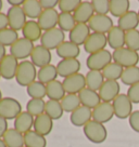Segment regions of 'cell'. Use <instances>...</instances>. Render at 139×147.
<instances>
[{"label":"cell","instance_id":"6da1fadb","mask_svg":"<svg viewBox=\"0 0 139 147\" xmlns=\"http://www.w3.org/2000/svg\"><path fill=\"white\" fill-rule=\"evenodd\" d=\"M37 74L38 71L36 70V66L31 61H22L16 70L15 80L21 87L27 88L31 83L36 81Z\"/></svg>","mask_w":139,"mask_h":147},{"label":"cell","instance_id":"7a4b0ae2","mask_svg":"<svg viewBox=\"0 0 139 147\" xmlns=\"http://www.w3.org/2000/svg\"><path fill=\"white\" fill-rule=\"evenodd\" d=\"M112 59H113L114 63L121 65L124 68L132 67V66H137V64L139 63L138 52L130 50L126 47L113 51Z\"/></svg>","mask_w":139,"mask_h":147},{"label":"cell","instance_id":"3957f363","mask_svg":"<svg viewBox=\"0 0 139 147\" xmlns=\"http://www.w3.org/2000/svg\"><path fill=\"white\" fill-rule=\"evenodd\" d=\"M85 136L91 143L101 144L107 140L108 131L102 123H99L95 120H90L83 128Z\"/></svg>","mask_w":139,"mask_h":147},{"label":"cell","instance_id":"277c9868","mask_svg":"<svg viewBox=\"0 0 139 147\" xmlns=\"http://www.w3.org/2000/svg\"><path fill=\"white\" fill-rule=\"evenodd\" d=\"M112 53L109 50L104 49L102 51L90 54L86 60V66L89 70L102 71L108 65L112 63Z\"/></svg>","mask_w":139,"mask_h":147},{"label":"cell","instance_id":"5b68a950","mask_svg":"<svg viewBox=\"0 0 139 147\" xmlns=\"http://www.w3.org/2000/svg\"><path fill=\"white\" fill-rule=\"evenodd\" d=\"M65 41V34L60 28H53L42 32L40 43L48 50H57L58 47Z\"/></svg>","mask_w":139,"mask_h":147},{"label":"cell","instance_id":"8992f818","mask_svg":"<svg viewBox=\"0 0 139 147\" xmlns=\"http://www.w3.org/2000/svg\"><path fill=\"white\" fill-rule=\"evenodd\" d=\"M22 113V106L13 97H3L0 101V116L7 120L15 119Z\"/></svg>","mask_w":139,"mask_h":147},{"label":"cell","instance_id":"52a82bcc","mask_svg":"<svg viewBox=\"0 0 139 147\" xmlns=\"http://www.w3.org/2000/svg\"><path fill=\"white\" fill-rule=\"evenodd\" d=\"M114 115L119 119H126L129 118V116L133 113V103L127 96V94L121 93L114 101L112 102Z\"/></svg>","mask_w":139,"mask_h":147},{"label":"cell","instance_id":"ba28073f","mask_svg":"<svg viewBox=\"0 0 139 147\" xmlns=\"http://www.w3.org/2000/svg\"><path fill=\"white\" fill-rule=\"evenodd\" d=\"M34 42L26 38H19V40L10 47V54L14 56L16 60H25L26 57H31L34 50Z\"/></svg>","mask_w":139,"mask_h":147},{"label":"cell","instance_id":"9c48e42d","mask_svg":"<svg viewBox=\"0 0 139 147\" xmlns=\"http://www.w3.org/2000/svg\"><path fill=\"white\" fill-rule=\"evenodd\" d=\"M108 45V38L104 34L91 32L84 43V50L89 55L106 49Z\"/></svg>","mask_w":139,"mask_h":147},{"label":"cell","instance_id":"30bf717a","mask_svg":"<svg viewBox=\"0 0 139 147\" xmlns=\"http://www.w3.org/2000/svg\"><path fill=\"white\" fill-rule=\"evenodd\" d=\"M7 16L9 21V28L15 32L22 30L25 23L27 22L22 7H10L7 12Z\"/></svg>","mask_w":139,"mask_h":147},{"label":"cell","instance_id":"8fae6325","mask_svg":"<svg viewBox=\"0 0 139 147\" xmlns=\"http://www.w3.org/2000/svg\"><path fill=\"white\" fill-rule=\"evenodd\" d=\"M63 88L66 94H78L83 89L86 88V79L83 74H75L67 78L63 79Z\"/></svg>","mask_w":139,"mask_h":147},{"label":"cell","instance_id":"7c38bea8","mask_svg":"<svg viewBox=\"0 0 139 147\" xmlns=\"http://www.w3.org/2000/svg\"><path fill=\"white\" fill-rule=\"evenodd\" d=\"M90 30L98 34H108L113 28V21L109 15H99L95 14L88 22Z\"/></svg>","mask_w":139,"mask_h":147},{"label":"cell","instance_id":"4fadbf2b","mask_svg":"<svg viewBox=\"0 0 139 147\" xmlns=\"http://www.w3.org/2000/svg\"><path fill=\"white\" fill-rule=\"evenodd\" d=\"M120 90V83L117 81L106 80L104 83L102 84V87L100 88V90L98 91V93H99V96L102 102L111 103L121 94Z\"/></svg>","mask_w":139,"mask_h":147},{"label":"cell","instance_id":"5bb4252c","mask_svg":"<svg viewBox=\"0 0 139 147\" xmlns=\"http://www.w3.org/2000/svg\"><path fill=\"white\" fill-rule=\"evenodd\" d=\"M113 116L115 115H114L112 103L101 102L97 107H95L93 109V120L99 123H107L113 118Z\"/></svg>","mask_w":139,"mask_h":147},{"label":"cell","instance_id":"9a60e30c","mask_svg":"<svg viewBox=\"0 0 139 147\" xmlns=\"http://www.w3.org/2000/svg\"><path fill=\"white\" fill-rule=\"evenodd\" d=\"M80 62L77 59H66V60H61L57 64V70L58 75L63 78H67L72 75L78 74L80 70Z\"/></svg>","mask_w":139,"mask_h":147},{"label":"cell","instance_id":"2e32d148","mask_svg":"<svg viewBox=\"0 0 139 147\" xmlns=\"http://www.w3.org/2000/svg\"><path fill=\"white\" fill-rule=\"evenodd\" d=\"M51 60H52V55H51L50 50L46 49L42 45L35 46L31 54V62L36 67H39V68L45 67L47 65L51 64Z\"/></svg>","mask_w":139,"mask_h":147},{"label":"cell","instance_id":"e0dca14e","mask_svg":"<svg viewBox=\"0 0 139 147\" xmlns=\"http://www.w3.org/2000/svg\"><path fill=\"white\" fill-rule=\"evenodd\" d=\"M90 120H93V109L85 106H79L70 115V121L75 127H85Z\"/></svg>","mask_w":139,"mask_h":147},{"label":"cell","instance_id":"ac0fdd59","mask_svg":"<svg viewBox=\"0 0 139 147\" xmlns=\"http://www.w3.org/2000/svg\"><path fill=\"white\" fill-rule=\"evenodd\" d=\"M19 64L20 63L14 56H12L11 54L7 55L5 59L1 61V63H0V74H1V77L3 79H7V80H11V79L15 78Z\"/></svg>","mask_w":139,"mask_h":147},{"label":"cell","instance_id":"d6986e66","mask_svg":"<svg viewBox=\"0 0 139 147\" xmlns=\"http://www.w3.org/2000/svg\"><path fill=\"white\" fill-rule=\"evenodd\" d=\"M58 20H59V13L57 12L56 9L44 10L40 16L38 18L37 23L44 32H47L56 28L58 25Z\"/></svg>","mask_w":139,"mask_h":147},{"label":"cell","instance_id":"ffe728a7","mask_svg":"<svg viewBox=\"0 0 139 147\" xmlns=\"http://www.w3.org/2000/svg\"><path fill=\"white\" fill-rule=\"evenodd\" d=\"M90 34L88 24H76L75 27L69 32V40L78 47L82 45L84 46Z\"/></svg>","mask_w":139,"mask_h":147},{"label":"cell","instance_id":"44dd1931","mask_svg":"<svg viewBox=\"0 0 139 147\" xmlns=\"http://www.w3.org/2000/svg\"><path fill=\"white\" fill-rule=\"evenodd\" d=\"M93 15H95V11H93L91 2L89 1H82L78 8L73 13V16L77 24H88Z\"/></svg>","mask_w":139,"mask_h":147},{"label":"cell","instance_id":"7402d4cb","mask_svg":"<svg viewBox=\"0 0 139 147\" xmlns=\"http://www.w3.org/2000/svg\"><path fill=\"white\" fill-rule=\"evenodd\" d=\"M107 38L108 45L111 49L117 50L125 47V32L121 29L117 25L113 26V28L108 32Z\"/></svg>","mask_w":139,"mask_h":147},{"label":"cell","instance_id":"603a6c76","mask_svg":"<svg viewBox=\"0 0 139 147\" xmlns=\"http://www.w3.org/2000/svg\"><path fill=\"white\" fill-rule=\"evenodd\" d=\"M79 100L82 105L85 107H88L90 109H93L101 103V98L99 96V93L97 91L90 90L88 88H85L78 93Z\"/></svg>","mask_w":139,"mask_h":147},{"label":"cell","instance_id":"cb8c5ba5","mask_svg":"<svg viewBox=\"0 0 139 147\" xmlns=\"http://www.w3.org/2000/svg\"><path fill=\"white\" fill-rule=\"evenodd\" d=\"M34 131L37 132L42 136H46L52 131L53 128V120L46 114H42L40 116L35 117L34 120Z\"/></svg>","mask_w":139,"mask_h":147},{"label":"cell","instance_id":"d4e9b609","mask_svg":"<svg viewBox=\"0 0 139 147\" xmlns=\"http://www.w3.org/2000/svg\"><path fill=\"white\" fill-rule=\"evenodd\" d=\"M57 54L61 60H66V59H77L80 54V49L77 45H75L70 40L64 41L62 45L58 47L57 49Z\"/></svg>","mask_w":139,"mask_h":147},{"label":"cell","instance_id":"484cf974","mask_svg":"<svg viewBox=\"0 0 139 147\" xmlns=\"http://www.w3.org/2000/svg\"><path fill=\"white\" fill-rule=\"evenodd\" d=\"M139 25V18L138 13L129 10L126 14L123 16H121L117 21V26L123 29L124 32H128V30H133V29H137Z\"/></svg>","mask_w":139,"mask_h":147},{"label":"cell","instance_id":"4316f807","mask_svg":"<svg viewBox=\"0 0 139 147\" xmlns=\"http://www.w3.org/2000/svg\"><path fill=\"white\" fill-rule=\"evenodd\" d=\"M35 118L27 111H22L15 119H14V129L18 130L20 133L25 134L34 127Z\"/></svg>","mask_w":139,"mask_h":147},{"label":"cell","instance_id":"83f0119b","mask_svg":"<svg viewBox=\"0 0 139 147\" xmlns=\"http://www.w3.org/2000/svg\"><path fill=\"white\" fill-rule=\"evenodd\" d=\"M22 34H23V38H26V39L34 42L42 38V29L36 21L29 20L24 25L23 29H22Z\"/></svg>","mask_w":139,"mask_h":147},{"label":"cell","instance_id":"f1b7e54d","mask_svg":"<svg viewBox=\"0 0 139 147\" xmlns=\"http://www.w3.org/2000/svg\"><path fill=\"white\" fill-rule=\"evenodd\" d=\"M3 142L7 147H24V134L14 128H9L3 135Z\"/></svg>","mask_w":139,"mask_h":147},{"label":"cell","instance_id":"f546056e","mask_svg":"<svg viewBox=\"0 0 139 147\" xmlns=\"http://www.w3.org/2000/svg\"><path fill=\"white\" fill-rule=\"evenodd\" d=\"M85 79H86V88L97 92L100 90V88L106 81L102 71H98V70H89L85 75Z\"/></svg>","mask_w":139,"mask_h":147},{"label":"cell","instance_id":"4dcf8cb0","mask_svg":"<svg viewBox=\"0 0 139 147\" xmlns=\"http://www.w3.org/2000/svg\"><path fill=\"white\" fill-rule=\"evenodd\" d=\"M46 90L47 96L49 97V100L61 101L65 96V90L63 88V83L61 81H58V80L51 81L48 84H46Z\"/></svg>","mask_w":139,"mask_h":147},{"label":"cell","instance_id":"1f68e13d","mask_svg":"<svg viewBox=\"0 0 139 147\" xmlns=\"http://www.w3.org/2000/svg\"><path fill=\"white\" fill-rule=\"evenodd\" d=\"M58 70H57V66L52 64H49L45 66V67H42L39 68L37 74V79L39 82L44 83V84H48L51 81H55L57 80V77H58Z\"/></svg>","mask_w":139,"mask_h":147},{"label":"cell","instance_id":"d6a6232c","mask_svg":"<svg viewBox=\"0 0 139 147\" xmlns=\"http://www.w3.org/2000/svg\"><path fill=\"white\" fill-rule=\"evenodd\" d=\"M25 15L31 20H35L40 16L42 13V8L40 5L39 0H24V3L22 5Z\"/></svg>","mask_w":139,"mask_h":147},{"label":"cell","instance_id":"836d02e7","mask_svg":"<svg viewBox=\"0 0 139 147\" xmlns=\"http://www.w3.org/2000/svg\"><path fill=\"white\" fill-rule=\"evenodd\" d=\"M24 146L25 147H46L47 140L34 130L28 131L24 134Z\"/></svg>","mask_w":139,"mask_h":147},{"label":"cell","instance_id":"e575fe53","mask_svg":"<svg viewBox=\"0 0 139 147\" xmlns=\"http://www.w3.org/2000/svg\"><path fill=\"white\" fill-rule=\"evenodd\" d=\"M130 2L128 0H110V13L120 18L129 11Z\"/></svg>","mask_w":139,"mask_h":147},{"label":"cell","instance_id":"d590c367","mask_svg":"<svg viewBox=\"0 0 139 147\" xmlns=\"http://www.w3.org/2000/svg\"><path fill=\"white\" fill-rule=\"evenodd\" d=\"M121 81L124 83L125 86H134L136 83L139 82V67L138 66H132V67H127L124 68L122 77H121Z\"/></svg>","mask_w":139,"mask_h":147},{"label":"cell","instance_id":"8d00e7d4","mask_svg":"<svg viewBox=\"0 0 139 147\" xmlns=\"http://www.w3.org/2000/svg\"><path fill=\"white\" fill-rule=\"evenodd\" d=\"M63 107L61 105L60 101H53L49 100L46 102V107H45V114L48 115L52 120L60 119L63 116Z\"/></svg>","mask_w":139,"mask_h":147},{"label":"cell","instance_id":"74e56055","mask_svg":"<svg viewBox=\"0 0 139 147\" xmlns=\"http://www.w3.org/2000/svg\"><path fill=\"white\" fill-rule=\"evenodd\" d=\"M123 70H124V67H122L121 65L112 62V63H110L106 68L102 70V75H103V77H104L106 80L117 81L122 77Z\"/></svg>","mask_w":139,"mask_h":147},{"label":"cell","instance_id":"f35d334b","mask_svg":"<svg viewBox=\"0 0 139 147\" xmlns=\"http://www.w3.org/2000/svg\"><path fill=\"white\" fill-rule=\"evenodd\" d=\"M60 102L63 110L66 113H73L79 106H82L78 94H65V96Z\"/></svg>","mask_w":139,"mask_h":147},{"label":"cell","instance_id":"ab89813d","mask_svg":"<svg viewBox=\"0 0 139 147\" xmlns=\"http://www.w3.org/2000/svg\"><path fill=\"white\" fill-rule=\"evenodd\" d=\"M46 102L39 98H31L26 104V111L31 114L33 117H37L45 114Z\"/></svg>","mask_w":139,"mask_h":147},{"label":"cell","instance_id":"60d3db41","mask_svg":"<svg viewBox=\"0 0 139 147\" xmlns=\"http://www.w3.org/2000/svg\"><path fill=\"white\" fill-rule=\"evenodd\" d=\"M26 92H27L28 96H31L32 98L44 100V97L47 96L46 84L39 82V81H34L26 88Z\"/></svg>","mask_w":139,"mask_h":147},{"label":"cell","instance_id":"b9f144b4","mask_svg":"<svg viewBox=\"0 0 139 147\" xmlns=\"http://www.w3.org/2000/svg\"><path fill=\"white\" fill-rule=\"evenodd\" d=\"M76 21H75L74 16L72 13H63L60 12L59 13V20H58V26L61 30L63 32H71L76 25Z\"/></svg>","mask_w":139,"mask_h":147},{"label":"cell","instance_id":"7bdbcfd3","mask_svg":"<svg viewBox=\"0 0 139 147\" xmlns=\"http://www.w3.org/2000/svg\"><path fill=\"white\" fill-rule=\"evenodd\" d=\"M19 40L18 32L11 28H7L0 32V45L3 47H11Z\"/></svg>","mask_w":139,"mask_h":147},{"label":"cell","instance_id":"ee69618b","mask_svg":"<svg viewBox=\"0 0 139 147\" xmlns=\"http://www.w3.org/2000/svg\"><path fill=\"white\" fill-rule=\"evenodd\" d=\"M125 46L130 50L139 51V30L133 29L125 32Z\"/></svg>","mask_w":139,"mask_h":147},{"label":"cell","instance_id":"f6af8a7d","mask_svg":"<svg viewBox=\"0 0 139 147\" xmlns=\"http://www.w3.org/2000/svg\"><path fill=\"white\" fill-rule=\"evenodd\" d=\"M80 0H60L59 1V9L63 13H74L75 10L80 5Z\"/></svg>","mask_w":139,"mask_h":147},{"label":"cell","instance_id":"bcb514c9","mask_svg":"<svg viewBox=\"0 0 139 147\" xmlns=\"http://www.w3.org/2000/svg\"><path fill=\"white\" fill-rule=\"evenodd\" d=\"M95 14L108 15L110 12V0H93L91 1Z\"/></svg>","mask_w":139,"mask_h":147},{"label":"cell","instance_id":"7dc6e473","mask_svg":"<svg viewBox=\"0 0 139 147\" xmlns=\"http://www.w3.org/2000/svg\"><path fill=\"white\" fill-rule=\"evenodd\" d=\"M126 94L133 104H139V82L128 88Z\"/></svg>","mask_w":139,"mask_h":147},{"label":"cell","instance_id":"c3c4849f","mask_svg":"<svg viewBox=\"0 0 139 147\" xmlns=\"http://www.w3.org/2000/svg\"><path fill=\"white\" fill-rule=\"evenodd\" d=\"M129 125L135 132L139 133V110H135L129 116Z\"/></svg>","mask_w":139,"mask_h":147},{"label":"cell","instance_id":"681fc988","mask_svg":"<svg viewBox=\"0 0 139 147\" xmlns=\"http://www.w3.org/2000/svg\"><path fill=\"white\" fill-rule=\"evenodd\" d=\"M39 2H40L42 10L55 9L57 5H59V1H57V0H39Z\"/></svg>","mask_w":139,"mask_h":147},{"label":"cell","instance_id":"f907efd6","mask_svg":"<svg viewBox=\"0 0 139 147\" xmlns=\"http://www.w3.org/2000/svg\"><path fill=\"white\" fill-rule=\"evenodd\" d=\"M8 120L0 116V138H3L5 133L8 131Z\"/></svg>","mask_w":139,"mask_h":147},{"label":"cell","instance_id":"816d5d0a","mask_svg":"<svg viewBox=\"0 0 139 147\" xmlns=\"http://www.w3.org/2000/svg\"><path fill=\"white\" fill-rule=\"evenodd\" d=\"M9 26V21H8V16L7 14L5 13H0V32L3 30V29H7Z\"/></svg>","mask_w":139,"mask_h":147},{"label":"cell","instance_id":"f5cc1de1","mask_svg":"<svg viewBox=\"0 0 139 147\" xmlns=\"http://www.w3.org/2000/svg\"><path fill=\"white\" fill-rule=\"evenodd\" d=\"M8 3L11 7H22L24 3V0H8Z\"/></svg>","mask_w":139,"mask_h":147},{"label":"cell","instance_id":"db71d44e","mask_svg":"<svg viewBox=\"0 0 139 147\" xmlns=\"http://www.w3.org/2000/svg\"><path fill=\"white\" fill-rule=\"evenodd\" d=\"M5 56H7L5 47H3V46H1V45H0V63H1V61L3 60Z\"/></svg>","mask_w":139,"mask_h":147},{"label":"cell","instance_id":"11a10c76","mask_svg":"<svg viewBox=\"0 0 139 147\" xmlns=\"http://www.w3.org/2000/svg\"><path fill=\"white\" fill-rule=\"evenodd\" d=\"M0 147H7V145H5V143L3 142L2 138H0Z\"/></svg>","mask_w":139,"mask_h":147},{"label":"cell","instance_id":"9f6ffc18","mask_svg":"<svg viewBox=\"0 0 139 147\" xmlns=\"http://www.w3.org/2000/svg\"><path fill=\"white\" fill-rule=\"evenodd\" d=\"M2 7H3V2L0 0V13H1V10H2Z\"/></svg>","mask_w":139,"mask_h":147},{"label":"cell","instance_id":"6f0895ef","mask_svg":"<svg viewBox=\"0 0 139 147\" xmlns=\"http://www.w3.org/2000/svg\"><path fill=\"white\" fill-rule=\"evenodd\" d=\"M2 98H3V97H2V92H1V90H0V101H1Z\"/></svg>","mask_w":139,"mask_h":147},{"label":"cell","instance_id":"680465c9","mask_svg":"<svg viewBox=\"0 0 139 147\" xmlns=\"http://www.w3.org/2000/svg\"><path fill=\"white\" fill-rule=\"evenodd\" d=\"M137 13H138V18H139V10H138V12H137Z\"/></svg>","mask_w":139,"mask_h":147},{"label":"cell","instance_id":"91938a15","mask_svg":"<svg viewBox=\"0 0 139 147\" xmlns=\"http://www.w3.org/2000/svg\"><path fill=\"white\" fill-rule=\"evenodd\" d=\"M0 77H1V74H0Z\"/></svg>","mask_w":139,"mask_h":147},{"label":"cell","instance_id":"94428289","mask_svg":"<svg viewBox=\"0 0 139 147\" xmlns=\"http://www.w3.org/2000/svg\"><path fill=\"white\" fill-rule=\"evenodd\" d=\"M24 147H25V146H24Z\"/></svg>","mask_w":139,"mask_h":147}]
</instances>
